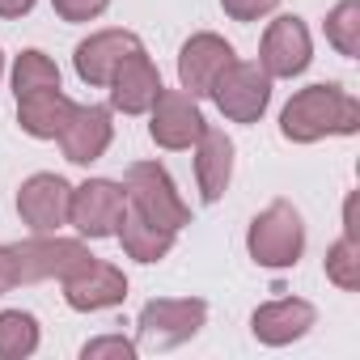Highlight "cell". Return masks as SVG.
<instances>
[{"label": "cell", "instance_id": "cell-1", "mask_svg": "<svg viewBox=\"0 0 360 360\" xmlns=\"http://www.w3.org/2000/svg\"><path fill=\"white\" fill-rule=\"evenodd\" d=\"M280 131L292 144H314L322 136H352L360 131V102L339 85H309L292 94L280 115Z\"/></svg>", "mask_w": 360, "mask_h": 360}, {"label": "cell", "instance_id": "cell-2", "mask_svg": "<svg viewBox=\"0 0 360 360\" xmlns=\"http://www.w3.org/2000/svg\"><path fill=\"white\" fill-rule=\"evenodd\" d=\"M246 246H250V259L259 267H292L305 250V225H301V212L288 204V200H276L271 208H263L255 221H250V233H246Z\"/></svg>", "mask_w": 360, "mask_h": 360}, {"label": "cell", "instance_id": "cell-3", "mask_svg": "<svg viewBox=\"0 0 360 360\" xmlns=\"http://www.w3.org/2000/svg\"><path fill=\"white\" fill-rule=\"evenodd\" d=\"M127 208H136L140 217H148L153 225H161V229H183V225H191V208L178 200V191H174V178L157 165V161H136L131 169H127Z\"/></svg>", "mask_w": 360, "mask_h": 360}, {"label": "cell", "instance_id": "cell-4", "mask_svg": "<svg viewBox=\"0 0 360 360\" xmlns=\"http://www.w3.org/2000/svg\"><path fill=\"white\" fill-rule=\"evenodd\" d=\"M212 98H217L221 115H229L233 123H255V119L267 110V102H271V77L263 72V64H242V60H233V64L217 77Z\"/></svg>", "mask_w": 360, "mask_h": 360}, {"label": "cell", "instance_id": "cell-5", "mask_svg": "<svg viewBox=\"0 0 360 360\" xmlns=\"http://www.w3.org/2000/svg\"><path fill=\"white\" fill-rule=\"evenodd\" d=\"M123 212H127V191L119 183H110V178H89V183L72 187L68 221L85 238H115Z\"/></svg>", "mask_w": 360, "mask_h": 360}, {"label": "cell", "instance_id": "cell-6", "mask_svg": "<svg viewBox=\"0 0 360 360\" xmlns=\"http://www.w3.org/2000/svg\"><path fill=\"white\" fill-rule=\"evenodd\" d=\"M208 318V305L204 301H148L136 318L140 326V347H178V343H187Z\"/></svg>", "mask_w": 360, "mask_h": 360}, {"label": "cell", "instance_id": "cell-7", "mask_svg": "<svg viewBox=\"0 0 360 360\" xmlns=\"http://www.w3.org/2000/svg\"><path fill=\"white\" fill-rule=\"evenodd\" d=\"M13 250V263H18V280L22 284H34V280H64L68 271H77L85 259H89V250L81 246V242H72V238H51V233H39V238H30V242H18V246H9Z\"/></svg>", "mask_w": 360, "mask_h": 360}, {"label": "cell", "instance_id": "cell-8", "mask_svg": "<svg viewBox=\"0 0 360 360\" xmlns=\"http://www.w3.org/2000/svg\"><path fill=\"white\" fill-rule=\"evenodd\" d=\"M153 123H148V136L161 144V148H191L200 136H204V110L195 106V98L187 89H161L153 98Z\"/></svg>", "mask_w": 360, "mask_h": 360}, {"label": "cell", "instance_id": "cell-9", "mask_svg": "<svg viewBox=\"0 0 360 360\" xmlns=\"http://www.w3.org/2000/svg\"><path fill=\"white\" fill-rule=\"evenodd\" d=\"M68 204H72V187L60 174H34L18 191V217L34 233H56L60 225H68Z\"/></svg>", "mask_w": 360, "mask_h": 360}, {"label": "cell", "instance_id": "cell-10", "mask_svg": "<svg viewBox=\"0 0 360 360\" xmlns=\"http://www.w3.org/2000/svg\"><path fill=\"white\" fill-rule=\"evenodd\" d=\"M64 297H68V305L81 309V314L110 309V305H119V301L127 297V280H123L119 267H110V263H102V259L89 255L77 271L64 276Z\"/></svg>", "mask_w": 360, "mask_h": 360}, {"label": "cell", "instance_id": "cell-11", "mask_svg": "<svg viewBox=\"0 0 360 360\" xmlns=\"http://www.w3.org/2000/svg\"><path fill=\"white\" fill-rule=\"evenodd\" d=\"M229 64H233V47L221 34H195L178 51V81H183V89L191 98H204V94H212L217 77Z\"/></svg>", "mask_w": 360, "mask_h": 360}, {"label": "cell", "instance_id": "cell-12", "mask_svg": "<svg viewBox=\"0 0 360 360\" xmlns=\"http://www.w3.org/2000/svg\"><path fill=\"white\" fill-rule=\"evenodd\" d=\"M259 60H263L267 77H297V72H305L309 68V30H305V22L292 18V13L276 18L267 26V34H263Z\"/></svg>", "mask_w": 360, "mask_h": 360}, {"label": "cell", "instance_id": "cell-13", "mask_svg": "<svg viewBox=\"0 0 360 360\" xmlns=\"http://www.w3.org/2000/svg\"><path fill=\"white\" fill-rule=\"evenodd\" d=\"M106 85H110V106L123 110V115H144V110L153 106V98L161 94V77H157L153 60L144 56V47L131 51V56L110 72Z\"/></svg>", "mask_w": 360, "mask_h": 360}, {"label": "cell", "instance_id": "cell-14", "mask_svg": "<svg viewBox=\"0 0 360 360\" xmlns=\"http://www.w3.org/2000/svg\"><path fill=\"white\" fill-rule=\"evenodd\" d=\"M140 51V39L131 30H102V34H89L81 47H77V77L85 85H106L110 72L131 56Z\"/></svg>", "mask_w": 360, "mask_h": 360}, {"label": "cell", "instance_id": "cell-15", "mask_svg": "<svg viewBox=\"0 0 360 360\" xmlns=\"http://www.w3.org/2000/svg\"><path fill=\"white\" fill-rule=\"evenodd\" d=\"M110 136H115V123H110L106 106H77L72 119H68V127L60 131V144H64L68 161L89 165V161H98L110 148Z\"/></svg>", "mask_w": 360, "mask_h": 360}, {"label": "cell", "instance_id": "cell-16", "mask_svg": "<svg viewBox=\"0 0 360 360\" xmlns=\"http://www.w3.org/2000/svg\"><path fill=\"white\" fill-rule=\"evenodd\" d=\"M77 102L60 94V85H47V89H30V94H18V123L26 136L34 140H56L68 119H72Z\"/></svg>", "mask_w": 360, "mask_h": 360}, {"label": "cell", "instance_id": "cell-17", "mask_svg": "<svg viewBox=\"0 0 360 360\" xmlns=\"http://www.w3.org/2000/svg\"><path fill=\"white\" fill-rule=\"evenodd\" d=\"M314 305L309 301H292V297H284V301H271V305H259L255 309V318H250V330H255V339L259 343H271V347H284V343H292V339H301L309 326H314Z\"/></svg>", "mask_w": 360, "mask_h": 360}, {"label": "cell", "instance_id": "cell-18", "mask_svg": "<svg viewBox=\"0 0 360 360\" xmlns=\"http://www.w3.org/2000/svg\"><path fill=\"white\" fill-rule=\"evenodd\" d=\"M195 144H200V153H195L200 195H204V204H217V200L229 191V178H233V140H229L225 131L204 127V136H200Z\"/></svg>", "mask_w": 360, "mask_h": 360}, {"label": "cell", "instance_id": "cell-19", "mask_svg": "<svg viewBox=\"0 0 360 360\" xmlns=\"http://www.w3.org/2000/svg\"><path fill=\"white\" fill-rule=\"evenodd\" d=\"M119 242H123V250L131 255V259H140V263H157V259H165L169 255V246H174V229H161V225H153L148 217H140L136 208H127L123 212V221H119Z\"/></svg>", "mask_w": 360, "mask_h": 360}, {"label": "cell", "instance_id": "cell-20", "mask_svg": "<svg viewBox=\"0 0 360 360\" xmlns=\"http://www.w3.org/2000/svg\"><path fill=\"white\" fill-rule=\"evenodd\" d=\"M39 347V322L34 314L5 309L0 314V360H26Z\"/></svg>", "mask_w": 360, "mask_h": 360}, {"label": "cell", "instance_id": "cell-21", "mask_svg": "<svg viewBox=\"0 0 360 360\" xmlns=\"http://www.w3.org/2000/svg\"><path fill=\"white\" fill-rule=\"evenodd\" d=\"M326 39L339 56L356 60L360 56V0H343V5L330 9L326 18Z\"/></svg>", "mask_w": 360, "mask_h": 360}, {"label": "cell", "instance_id": "cell-22", "mask_svg": "<svg viewBox=\"0 0 360 360\" xmlns=\"http://www.w3.org/2000/svg\"><path fill=\"white\" fill-rule=\"evenodd\" d=\"M326 280L339 284L343 292H356L360 288V238H339L330 250H326Z\"/></svg>", "mask_w": 360, "mask_h": 360}, {"label": "cell", "instance_id": "cell-23", "mask_svg": "<svg viewBox=\"0 0 360 360\" xmlns=\"http://www.w3.org/2000/svg\"><path fill=\"white\" fill-rule=\"evenodd\" d=\"M47 85H60V68L43 51H22L13 64V94H30V89H47Z\"/></svg>", "mask_w": 360, "mask_h": 360}, {"label": "cell", "instance_id": "cell-24", "mask_svg": "<svg viewBox=\"0 0 360 360\" xmlns=\"http://www.w3.org/2000/svg\"><path fill=\"white\" fill-rule=\"evenodd\" d=\"M110 0H51V9L64 18V22H94Z\"/></svg>", "mask_w": 360, "mask_h": 360}, {"label": "cell", "instance_id": "cell-25", "mask_svg": "<svg viewBox=\"0 0 360 360\" xmlns=\"http://www.w3.org/2000/svg\"><path fill=\"white\" fill-rule=\"evenodd\" d=\"M85 360H98V356H119V360H131L136 356V343H127L123 335H106V339H94L81 347Z\"/></svg>", "mask_w": 360, "mask_h": 360}, {"label": "cell", "instance_id": "cell-26", "mask_svg": "<svg viewBox=\"0 0 360 360\" xmlns=\"http://www.w3.org/2000/svg\"><path fill=\"white\" fill-rule=\"evenodd\" d=\"M280 0H221V9L233 18V22H259L263 13H271Z\"/></svg>", "mask_w": 360, "mask_h": 360}, {"label": "cell", "instance_id": "cell-27", "mask_svg": "<svg viewBox=\"0 0 360 360\" xmlns=\"http://www.w3.org/2000/svg\"><path fill=\"white\" fill-rule=\"evenodd\" d=\"M18 263H13V250L9 246H0V297H5L9 288H18Z\"/></svg>", "mask_w": 360, "mask_h": 360}, {"label": "cell", "instance_id": "cell-28", "mask_svg": "<svg viewBox=\"0 0 360 360\" xmlns=\"http://www.w3.org/2000/svg\"><path fill=\"white\" fill-rule=\"evenodd\" d=\"M34 9V0H0V18H26Z\"/></svg>", "mask_w": 360, "mask_h": 360}, {"label": "cell", "instance_id": "cell-29", "mask_svg": "<svg viewBox=\"0 0 360 360\" xmlns=\"http://www.w3.org/2000/svg\"><path fill=\"white\" fill-rule=\"evenodd\" d=\"M0 72H5V56H0Z\"/></svg>", "mask_w": 360, "mask_h": 360}]
</instances>
